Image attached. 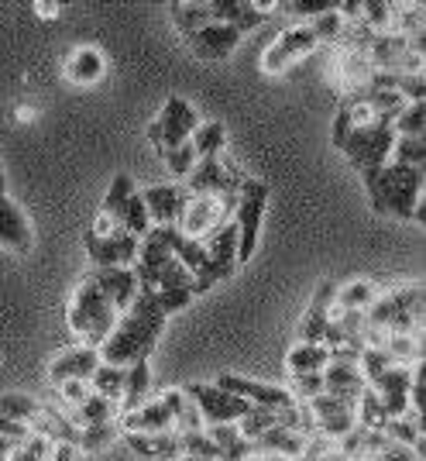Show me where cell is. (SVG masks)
Instances as JSON below:
<instances>
[{"label":"cell","instance_id":"obj_3","mask_svg":"<svg viewBox=\"0 0 426 461\" xmlns=\"http://www.w3.org/2000/svg\"><path fill=\"white\" fill-rule=\"evenodd\" d=\"M423 186H426L423 169H409V166H395V162H388L386 169L375 176L365 190H368L371 211L378 213V217L426 224Z\"/></svg>","mask_w":426,"mask_h":461},{"label":"cell","instance_id":"obj_52","mask_svg":"<svg viewBox=\"0 0 426 461\" xmlns=\"http://www.w3.org/2000/svg\"><path fill=\"white\" fill-rule=\"evenodd\" d=\"M244 461H286V458H275V455H262V451H252Z\"/></svg>","mask_w":426,"mask_h":461},{"label":"cell","instance_id":"obj_39","mask_svg":"<svg viewBox=\"0 0 426 461\" xmlns=\"http://www.w3.org/2000/svg\"><path fill=\"white\" fill-rule=\"evenodd\" d=\"M388 162L409 166V169H426V138H395Z\"/></svg>","mask_w":426,"mask_h":461},{"label":"cell","instance_id":"obj_21","mask_svg":"<svg viewBox=\"0 0 426 461\" xmlns=\"http://www.w3.org/2000/svg\"><path fill=\"white\" fill-rule=\"evenodd\" d=\"M333 289H337V283H324V286L313 293L310 307H306V313L299 317V327H296V338L299 341H306V345H327Z\"/></svg>","mask_w":426,"mask_h":461},{"label":"cell","instance_id":"obj_13","mask_svg":"<svg viewBox=\"0 0 426 461\" xmlns=\"http://www.w3.org/2000/svg\"><path fill=\"white\" fill-rule=\"evenodd\" d=\"M186 396L196 403L200 410V420H203V430L207 427H220V423H237L252 406L244 400H237L234 393L220 389L217 383H190L186 385Z\"/></svg>","mask_w":426,"mask_h":461},{"label":"cell","instance_id":"obj_30","mask_svg":"<svg viewBox=\"0 0 426 461\" xmlns=\"http://www.w3.org/2000/svg\"><path fill=\"white\" fill-rule=\"evenodd\" d=\"M382 348L395 366H416L423 362V330H392L382 338Z\"/></svg>","mask_w":426,"mask_h":461},{"label":"cell","instance_id":"obj_16","mask_svg":"<svg viewBox=\"0 0 426 461\" xmlns=\"http://www.w3.org/2000/svg\"><path fill=\"white\" fill-rule=\"evenodd\" d=\"M117 430L120 434H169V430H175V413L169 400L162 393H155L141 406L120 413L117 417Z\"/></svg>","mask_w":426,"mask_h":461},{"label":"cell","instance_id":"obj_45","mask_svg":"<svg viewBox=\"0 0 426 461\" xmlns=\"http://www.w3.org/2000/svg\"><path fill=\"white\" fill-rule=\"evenodd\" d=\"M117 438V423H100V427H83L79 430V451H97Z\"/></svg>","mask_w":426,"mask_h":461},{"label":"cell","instance_id":"obj_38","mask_svg":"<svg viewBox=\"0 0 426 461\" xmlns=\"http://www.w3.org/2000/svg\"><path fill=\"white\" fill-rule=\"evenodd\" d=\"M392 135L395 138H426V104H406L392 117Z\"/></svg>","mask_w":426,"mask_h":461},{"label":"cell","instance_id":"obj_31","mask_svg":"<svg viewBox=\"0 0 426 461\" xmlns=\"http://www.w3.org/2000/svg\"><path fill=\"white\" fill-rule=\"evenodd\" d=\"M330 366V348L327 345H306V341H296L286 355V368L289 375H316Z\"/></svg>","mask_w":426,"mask_h":461},{"label":"cell","instance_id":"obj_23","mask_svg":"<svg viewBox=\"0 0 426 461\" xmlns=\"http://www.w3.org/2000/svg\"><path fill=\"white\" fill-rule=\"evenodd\" d=\"M254 451H262V455H275V458H286V461H299L306 455V447H310V438L303 434V430H296V427H275L269 434H262L258 441H252Z\"/></svg>","mask_w":426,"mask_h":461},{"label":"cell","instance_id":"obj_48","mask_svg":"<svg viewBox=\"0 0 426 461\" xmlns=\"http://www.w3.org/2000/svg\"><path fill=\"white\" fill-rule=\"evenodd\" d=\"M371 461H420V458H416V455H413L409 447H403V444H392V441H388L386 447H382V451H378V455H375Z\"/></svg>","mask_w":426,"mask_h":461},{"label":"cell","instance_id":"obj_17","mask_svg":"<svg viewBox=\"0 0 426 461\" xmlns=\"http://www.w3.org/2000/svg\"><path fill=\"white\" fill-rule=\"evenodd\" d=\"M220 389L234 393L237 400H244L248 406H269V410H289V406H299L292 400V393L286 385H269V383H254V379H244V375H220L217 379Z\"/></svg>","mask_w":426,"mask_h":461},{"label":"cell","instance_id":"obj_46","mask_svg":"<svg viewBox=\"0 0 426 461\" xmlns=\"http://www.w3.org/2000/svg\"><path fill=\"white\" fill-rule=\"evenodd\" d=\"M286 389L292 393V400L303 406L324 393V375H320V372H316V375H292V383L286 385Z\"/></svg>","mask_w":426,"mask_h":461},{"label":"cell","instance_id":"obj_54","mask_svg":"<svg viewBox=\"0 0 426 461\" xmlns=\"http://www.w3.org/2000/svg\"><path fill=\"white\" fill-rule=\"evenodd\" d=\"M7 193V179H4V173H0V196Z\"/></svg>","mask_w":426,"mask_h":461},{"label":"cell","instance_id":"obj_4","mask_svg":"<svg viewBox=\"0 0 426 461\" xmlns=\"http://www.w3.org/2000/svg\"><path fill=\"white\" fill-rule=\"evenodd\" d=\"M117 317H120V310L103 296V289L97 286V276L86 272L79 279V286L73 289V296H69V307H66V324L76 334V341L100 348L111 338Z\"/></svg>","mask_w":426,"mask_h":461},{"label":"cell","instance_id":"obj_2","mask_svg":"<svg viewBox=\"0 0 426 461\" xmlns=\"http://www.w3.org/2000/svg\"><path fill=\"white\" fill-rule=\"evenodd\" d=\"M165 321H169V317L158 310L155 296L145 293V289H138L131 307L117 317L111 338L97 348L100 362L117 366V368H131V366H138V362H148L158 345V334H162Z\"/></svg>","mask_w":426,"mask_h":461},{"label":"cell","instance_id":"obj_44","mask_svg":"<svg viewBox=\"0 0 426 461\" xmlns=\"http://www.w3.org/2000/svg\"><path fill=\"white\" fill-rule=\"evenodd\" d=\"M162 162H165V169H169V173L182 183L186 176L193 173V166L200 162V158H196L193 145L186 141V145H179V149H173V152H162Z\"/></svg>","mask_w":426,"mask_h":461},{"label":"cell","instance_id":"obj_43","mask_svg":"<svg viewBox=\"0 0 426 461\" xmlns=\"http://www.w3.org/2000/svg\"><path fill=\"white\" fill-rule=\"evenodd\" d=\"M49 455H52V441L41 434H28L24 441L14 444L11 461H49Z\"/></svg>","mask_w":426,"mask_h":461},{"label":"cell","instance_id":"obj_26","mask_svg":"<svg viewBox=\"0 0 426 461\" xmlns=\"http://www.w3.org/2000/svg\"><path fill=\"white\" fill-rule=\"evenodd\" d=\"M93 276H97V286L103 289V296H107L120 313L131 307V300L138 296L135 269H93Z\"/></svg>","mask_w":426,"mask_h":461},{"label":"cell","instance_id":"obj_47","mask_svg":"<svg viewBox=\"0 0 426 461\" xmlns=\"http://www.w3.org/2000/svg\"><path fill=\"white\" fill-rule=\"evenodd\" d=\"M90 396H93L90 383H62V385H56V400L66 406L62 413H73V410H79V406L86 403Z\"/></svg>","mask_w":426,"mask_h":461},{"label":"cell","instance_id":"obj_37","mask_svg":"<svg viewBox=\"0 0 426 461\" xmlns=\"http://www.w3.org/2000/svg\"><path fill=\"white\" fill-rule=\"evenodd\" d=\"M395 21V4L392 0H361V24L375 35H388Z\"/></svg>","mask_w":426,"mask_h":461},{"label":"cell","instance_id":"obj_51","mask_svg":"<svg viewBox=\"0 0 426 461\" xmlns=\"http://www.w3.org/2000/svg\"><path fill=\"white\" fill-rule=\"evenodd\" d=\"M11 451H14V441L0 438V461H11Z\"/></svg>","mask_w":426,"mask_h":461},{"label":"cell","instance_id":"obj_22","mask_svg":"<svg viewBox=\"0 0 426 461\" xmlns=\"http://www.w3.org/2000/svg\"><path fill=\"white\" fill-rule=\"evenodd\" d=\"M62 73L76 86H97L100 79L107 77V56L97 45H76L62 62Z\"/></svg>","mask_w":426,"mask_h":461},{"label":"cell","instance_id":"obj_42","mask_svg":"<svg viewBox=\"0 0 426 461\" xmlns=\"http://www.w3.org/2000/svg\"><path fill=\"white\" fill-rule=\"evenodd\" d=\"M333 7H337V0H286V4H282V11H286L292 21H299V24H310V21H316L320 14L333 11Z\"/></svg>","mask_w":426,"mask_h":461},{"label":"cell","instance_id":"obj_40","mask_svg":"<svg viewBox=\"0 0 426 461\" xmlns=\"http://www.w3.org/2000/svg\"><path fill=\"white\" fill-rule=\"evenodd\" d=\"M388 368H395V362L388 358L386 348L378 345H365L361 351H358V372L365 375V383H375V379H382Z\"/></svg>","mask_w":426,"mask_h":461},{"label":"cell","instance_id":"obj_7","mask_svg":"<svg viewBox=\"0 0 426 461\" xmlns=\"http://www.w3.org/2000/svg\"><path fill=\"white\" fill-rule=\"evenodd\" d=\"M100 211L114 221L117 228H124L135 238H145L152 230V221H148V211H145V200H141V190L135 186V179L128 173L114 176L111 190L103 196V207Z\"/></svg>","mask_w":426,"mask_h":461},{"label":"cell","instance_id":"obj_36","mask_svg":"<svg viewBox=\"0 0 426 461\" xmlns=\"http://www.w3.org/2000/svg\"><path fill=\"white\" fill-rule=\"evenodd\" d=\"M90 389H93L97 396H103V400H111V403H120V393H124V368L100 362L97 372L90 375Z\"/></svg>","mask_w":426,"mask_h":461},{"label":"cell","instance_id":"obj_12","mask_svg":"<svg viewBox=\"0 0 426 461\" xmlns=\"http://www.w3.org/2000/svg\"><path fill=\"white\" fill-rule=\"evenodd\" d=\"M244 183V173L227 162L224 155H217V158H200L193 166V173L182 179V190L190 193V196H234L237 186Z\"/></svg>","mask_w":426,"mask_h":461},{"label":"cell","instance_id":"obj_15","mask_svg":"<svg viewBox=\"0 0 426 461\" xmlns=\"http://www.w3.org/2000/svg\"><path fill=\"white\" fill-rule=\"evenodd\" d=\"M100 366V351L90 345H69L56 351L52 358H49V385L56 389L62 383H90V375L97 372Z\"/></svg>","mask_w":426,"mask_h":461},{"label":"cell","instance_id":"obj_49","mask_svg":"<svg viewBox=\"0 0 426 461\" xmlns=\"http://www.w3.org/2000/svg\"><path fill=\"white\" fill-rule=\"evenodd\" d=\"M79 451L76 444H52V455H49V461H79Z\"/></svg>","mask_w":426,"mask_h":461},{"label":"cell","instance_id":"obj_8","mask_svg":"<svg viewBox=\"0 0 426 461\" xmlns=\"http://www.w3.org/2000/svg\"><path fill=\"white\" fill-rule=\"evenodd\" d=\"M196 124H200V114H196L193 104L182 100V96H169L165 107L158 111V117L148 124V141L158 149V155L173 152V149L190 141V135L196 131Z\"/></svg>","mask_w":426,"mask_h":461},{"label":"cell","instance_id":"obj_27","mask_svg":"<svg viewBox=\"0 0 426 461\" xmlns=\"http://www.w3.org/2000/svg\"><path fill=\"white\" fill-rule=\"evenodd\" d=\"M378 286L382 283H375V279H348V283H337L333 289V310H341V313H365V310L375 303V296H378Z\"/></svg>","mask_w":426,"mask_h":461},{"label":"cell","instance_id":"obj_18","mask_svg":"<svg viewBox=\"0 0 426 461\" xmlns=\"http://www.w3.org/2000/svg\"><path fill=\"white\" fill-rule=\"evenodd\" d=\"M182 39H186V45L193 49L196 59H203V62H224V59H227L234 49H237V41H241V32H237V28H231V24L210 21V24L196 28V32L182 35Z\"/></svg>","mask_w":426,"mask_h":461},{"label":"cell","instance_id":"obj_14","mask_svg":"<svg viewBox=\"0 0 426 461\" xmlns=\"http://www.w3.org/2000/svg\"><path fill=\"white\" fill-rule=\"evenodd\" d=\"M138 241L141 238L128 234L124 228H114L111 234H90L86 230V251H90L93 269H135Z\"/></svg>","mask_w":426,"mask_h":461},{"label":"cell","instance_id":"obj_50","mask_svg":"<svg viewBox=\"0 0 426 461\" xmlns=\"http://www.w3.org/2000/svg\"><path fill=\"white\" fill-rule=\"evenodd\" d=\"M35 14L45 21H56L62 14V7H58L56 0H35Z\"/></svg>","mask_w":426,"mask_h":461},{"label":"cell","instance_id":"obj_11","mask_svg":"<svg viewBox=\"0 0 426 461\" xmlns=\"http://www.w3.org/2000/svg\"><path fill=\"white\" fill-rule=\"evenodd\" d=\"M200 245H203L207 262H203V269L196 272V293H207L213 283L227 279V276L237 269V228H234V221L220 224V228L213 230L210 238H203Z\"/></svg>","mask_w":426,"mask_h":461},{"label":"cell","instance_id":"obj_10","mask_svg":"<svg viewBox=\"0 0 426 461\" xmlns=\"http://www.w3.org/2000/svg\"><path fill=\"white\" fill-rule=\"evenodd\" d=\"M231 213H234V196H207V193L203 196H190L182 213H179L175 230L182 238H190V241H203L220 224H227Z\"/></svg>","mask_w":426,"mask_h":461},{"label":"cell","instance_id":"obj_24","mask_svg":"<svg viewBox=\"0 0 426 461\" xmlns=\"http://www.w3.org/2000/svg\"><path fill=\"white\" fill-rule=\"evenodd\" d=\"M320 375H324V393L341 396V400H351V403H358L361 393L368 389L365 375L358 372V362H330Z\"/></svg>","mask_w":426,"mask_h":461},{"label":"cell","instance_id":"obj_9","mask_svg":"<svg viewBox=\"0 0 426 461\" xmlns=\"http://www.w3.org/2000/svg\"><path fill=\"white\" fill-rule=\"evenodd\" d=\"M320 45H316V35L310 32V24H299V21H289L271 45H265V52H262V62H258V69L265 73V77H282L286 69H289L296 59L310 56L316 52Z\"/></svg>","mask_w":426,"mask_h":461},{"label":"cell","instance_id":"obj_55","mask_svg":"<svg viewBox=\"0 0 426 461\" xmlns=\"http://www.w3.org/2000/svg\"><path fill=\"white\" fill-rule=\"evenodd\" d=\"M169 461H182V458H169Z\"/></svg>","mask_w":426,"mask_h":461},{"label":"cell","instance_id":"obj_1","mask_svg":"<svg viewBox=\"0 0 426 461\" xmlns=\"http://www.w3.org/2000/svg\"><path fill=\"white\" fill-rule=\"evenodd\" d=\"M333 145L348 155L351 169L361 176V183L368 186L375 176L388 166L392 155V117L375 114L361 94L341 96V107L333 114Z\"/></svg>","mask_w":426,"mask_h":461},{"label":"cell","instance_id":"obj_35","mask_svg":"<svg viewBox=\"0 0 426 461\" xmlns=\"http://www.w3.org/2000/svg\"><path fill=\"white\" fill-rule=\"evenodd\" d=\"M66 417L76 423L79 430H83V427H100V423H117V403H111V400H103V396L93 393L79 410L66 413Z\"/></svg>","mask_w":426,"mask_h":461},{"label":"cell","instance_id":"obj_53","mask_svg":"<svg viewBox=\"0 0 426 461\" xmlns=\"http://www.w3.org/2000/svg\"><path fill=\"white\" fill-rule=\"evenodd\" d=\"M14 114H18V121H31V117H35V111H31V107H18Z\"/></svg>","mask_w":426,"mask_h":461},{"label":"cell","instance_id":"obj_32","mask_svg":"<svg viewBox=\"0 0 426 461\" xmlns=\"http://www.w3.org/2000/svg\"><path fill=\"white\" fill-rule=\"evenodd\" d=\"M131 451L141 455V458H152V461H169L179 458V434L169 430V434H124Z\"/></svg>","mask_w":426,"mask_h":461},{"label":"cell","instance_id":"obj_19","mask_svg":"<svg viewBox=\"0 0 426 461\" xmlns=\"http://www.w3.org/2000/svg\"><path fill=\"white\" fill-rule=\"evenodd\" d=\"M141 200H145L152 228H175L179 213H182L186 200H190V193L182 190V183H158V186L141 190Z\"/></svg>","mask_w":426,"mask_h":461},{"label":"cell","instance_id":"obj_33","mask_svg":"<svg viewBox=\"0 0 426 461\" xmlns=\"http://www.w3.org/2000/svg\"><path fill=\"white\" fill-rule=\"evenodd\" d=\"M190 145H193L196 158H217V155H224L227 149V128H224V121H200L196 124V131L190 135Z\"/></svg>","mask_w":426,"mask_h":461},{"label":"cell","instance_id":"obj_6","mask_svg":"<svg viewBox=\"0 0 426 461\" xmlns=\"http://www.w3.org/2000/svg\"><path fill=\"white\" fill-rule=\"evenodd\" d=\"M269 207V183L244 176V183L234 193V228H237V266L252 262L254 249H258V234H262V217Z\"/></svg>","mask_w":426,"mask_h":461},{"label":"cell","instance_id":"obj_28","mask_svg":"<svg viewBox=\"0 0 426 461\" xmlns=\"http://www.w3.org/2000/svg\"><path fill=\"white\" fill-rule=\"evenodd\" d=\"M152 389L155 385H152V366L148 362H138V366L124 368V393H120V403H117V417L141 406L148 396H155Z\"/></svg>","mask_w":426,"mask_h":461},{"label":"cell","instance_id":"obj_34","mask_svg":"<svg viewBox=\"0 0 426 461\" xmlns=\"http://www.w3.org/2000/svg\"><path fill=\"white\" fill-rule=\"evenodd\" d=\"M41 406L45 403L35 400V396H24V393H4V396H0V417H4V420L24 423V427L31 430V423L39 420Z\"/></svg>","mask_w":426,"mask_h":461},{"label":"cell","instance_id":"obj_29","mask_svg":"<svg viewBox=\"0 0 426 461\" xmlns=\"http://www.w3.org/2000/svg\"><path fill=\"white\" fill-rule=\"evenodd\" d=\"M386 434L392 444H403V447H409L416 458L423 461V417L420 413H403V417H392V420L386 423Z\"/></svg>","mask_w":426,"mask_h":461},{"label":"cell","instance_id":"obj_20","mask_svg":"<svg viewBox=\"0 0 426 461\" xmlns=\"http://www.w3.org/2000/svg\"><path fill=\"white\" fill-rule=\"evenodd\" d=\"M416 366H420V362H416ZM416 366L388 368L382 379H375V383L368 385L371 393H375V400H378L382 410L388 413V420L409 413V385H413V368Z\"/></svg>","mask_w":426,"mask_h":461},{"label":"cell","instance_id":"obj_25","mask_svg":"<svg viewBox=\"0 0 426 461\" xmlns=\"http://www.w3.org/2000/svg\"><path fill=\"white\" fill-rule=\"evenodd\" d=\"M31 241H35V234H31V224H28L24 211L4 193L0 196V245H7L14 251H28Z\"/></svg>","mask_w":426,"mask_h":461},{"label":"cell","instance_id":"obj_41","mask_svg":"<svg viewBox=\"0 0 426 461\" xmlns=\"http://www.w3.org/2000/svg\"><path fill=\"white\" fill-rule=\"evenodd\" d=\"M173 21L179 24V32L182 35H190L196 28H203V24H210V7H207V0H190V4H173Z\"/></svg>","mask_w":426,"mask_h":461},{"label":"cell","instance_id":"obj_5","mask_svg":"<svg viewBox=\"0 0 426 461\" xmlns=\"http://www.w3.org/2000/svg\"><path fill=\"white\" fill-rule=\"evenodd\" d=\"M371 330H423V286L420 283H388L378 286L375 303L365 310Z\"/></svg>","mask_w":426,"mask_h":461}]
</instances>
